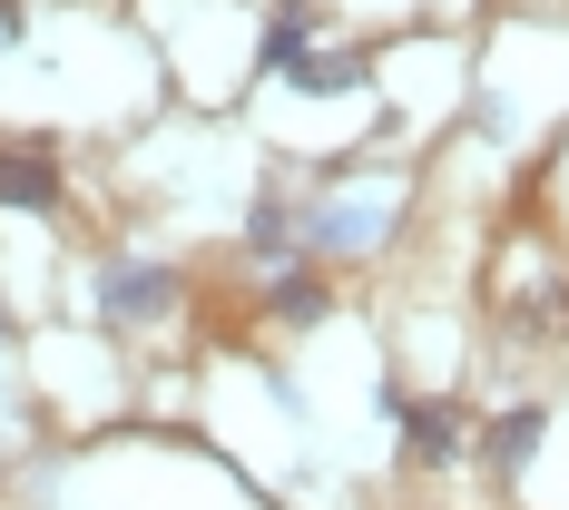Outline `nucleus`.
<instances>
[{
    "label": "nucleus",
    "instance_id": "423d86ee",
    "mask_svg": "<svg viewBox=\"0 0 569 510\" xmlns=\"http://www.w3.org/2000/svg\"><path fill=\"white\" fill-rule=\"evenodd\" d=\"M383 236V207H325V217H305V256H363Z\"/></svg>",
    "mask_w": 569,
    "mask_h": 510
},
{
    "label": "nucleus",
    "instance_id": "f03ea898",
    "mask_svg": "<svg viewBox=\"0 0 569 510\" xmlns=\"http://www.w3.org/2000/svg\"><path fill=\"white\" fill-rule=\"evenodd\" d=\"M393 422L412 432V461H432V471H452V461H461V442H471L461 402H412V393H402V402H393Z\"/></svg>",
    "mask_w": 569,
    "mask_h": 510
},
{
    "label": "nucleus",
    "instance_id": "0eeeda50",
    "mask_svg": "<svg viewBox=\"0 0 569 510\" xmlns=\"http://www.w3.org/2000/svg\"><path fill=\"white\" fill-rule=\"evenodd\" d=\"M266 304H276V324H325V304H335V294H325V276H315V266H284Z\"/></svg>",
    "mask_w": 569,
    "mask_h": 510
},
{
    "label": "nucleus",
    "instance_id": "1a4fd4ad",
    "mask_svg": "<svg viewBox=\"0 0 569 510\" xmlns=\"http://www.w3.org/2000/svg\"><path fill=\"white\" fill-rule=\"evenodd\" d=\"M550 324H569V294H560V284H540V294L520 304V334H550Z\"/></svg>",
    "mask_w": 569,
    "mask_h": 510
},
{
    "label": "nucleus",
    "instance_id": "f257e3e1",
    "mask_svg": "<svg viewBox=\"0 0 569 510\" xmlns=\"http://www.w3.org/2000/svg\"><path fill=\"white\" fill-rule=\"evenodd\" d=\"M177 266H109L99 276V314L109 324H158V314H177Z\"/></svg>",
    "mask_w": 569,
    "mask_h": 510
},
{
    "label": "nucleus",
    "instance_id": "6e6552de",
    "mask_svg": "<svg viewBox=\"0 0 569 510\" xmlns=\"http://www.w3.org/2000/svg\"><path fill=\"white\" fill-rule=\"evenodd\" d=\"M246 246H256V256H284V246H295V217H284V207H256V217H246Z\"/></svg>",
    "mask_w": 569,
    "mask_h": 510
},
{
    "label": "nucleus",
    "instance_id": "20e7f679",
    "mask_svg": "<svg viewBox=\"0 0 569 510\" xmlns=\"http://www.w3.org/2000/svg\"><path fill=\"white\" fill-rule=\"evenodd\" d=\"M276 79L295 89V99H353V89H363L373 69H363L353 50H295V59L276 69Z\"/></svg>",
    "mask_w": 569,
    "mask_h": 510
},
{
    "label": "nucleus",
    "instance_id": "9d476101",
    "mask_svg": "<svg viewBox=\"0 0 569 510\" xmlns=\"http://www.w3.org/2000/svg\"><path fill=\"white\" fill-rule=\"evenodd\" d=\"M10 30H20V0H0V40H10Z\"/></svg>",
    "mask_w": 569,
    "mask_h": 510
},
{
    "label": "nucleus",
    "instance_id": "39448f33",
    "mask_svg": "<svg viewBox=\"0 0 569 510\" xmlns=\"http://www.w3.org/2000/svg\"><path fill=\"white\" fill-rule=\"evenodd\" d=\"M540 432H550V412H540V402H520V412H501V422L481 432V461H491V471L511 481V471H530V452H540Z\"/></svg>",
    "mask_w": 569,
    "mask_h": 510
},
{
    "label": "nucleus",
    "instance_id": "7ed1b4c3",
    "mask_svg": "<svg viewBox=\"0 0 569 510\" xmlns=\"http://www.w3.org/2000/svg\"><path fill=\"white\" fill-rule=\"evenodd\" d=\"M0 207H20V217H50L59 207V158L50 148H0Z\"/></svg>",
    "mask_w": 569,
    "mask_h": 510
}]
</instances>
